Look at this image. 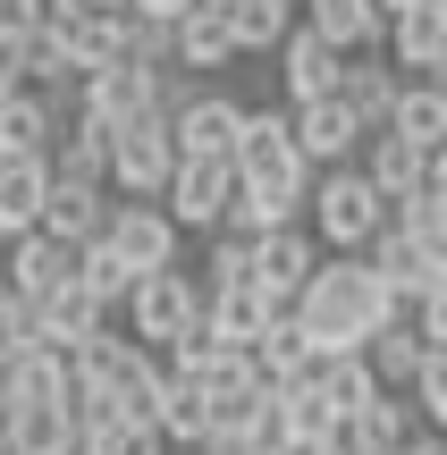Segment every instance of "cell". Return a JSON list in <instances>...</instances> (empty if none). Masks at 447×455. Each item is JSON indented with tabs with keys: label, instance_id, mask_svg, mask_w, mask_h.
I'll return each mask as SVG.
<instances>
[{
	"label": "cell",
	"instance_id": "cell-1",
	"mask_svg": "<svg viewBox=\"0 0 447 455\" xmlns=\"http://www.w3.org/2000/svg\"><path fill=\"white\" fill-rule=\"evenodd\" d=\"M388 321H397V295L363 253H321V270L296 295V329L313 338V355H363Z\"/></svg>",
	"mask_w": 447,
	"mask_h": 455
},
{
	"label": "cell",
	"instance_id": "cell-2",
	"mask_svg": "<svg viewBox=\"0 0 447 455\" xmlns=\"http://www.w3.org/2000/svg\"><path fill=\"white\" fill-rule=\"evenodd\" d=\"M169 363L135 338H84L68 355V388H76V413H118V422H152V396H161Z\"/></svg>",
	"mask_w": 447,
	"mask_h": 455
},
{
	"label": "cell",
	"instance_id": "cell-3",
	"mask_svg": "<svg viewBox=\"0 0 447 455\" xmlns=\"http://www.w3.org/2000/svg\"><path fill=\"white\" fill-rule=\"evenodd\" d=\"M304 228H313L321 253H371V236L388 228V203H380V186L347 161V169H321V178H313Z\"/></svg>",
	"mask_w": 447,
	"mask_h": 455
},
{
	"label": "cell",
	"instance_id": "cell-4",
	"mask_svg": "<svg viewBox=\"0 0 447 455\" xmlns=\"http://www.w3.org/2000/svg\"><path fill=\"white\" fill-rule=\"evenodd\" d=\"M178 101H186V84H169V68L135 60V51L76 76V118H93V127H127L135 110H178Z\"/></svg>",
	"mask_w": 447,
	"mask_h": 455
},
{
	"label": "cell",
	"instance_id": "cell-5",
	"mask_svg": "<svg viewBox=\"0 0 447 455\" xmlns=\"http://www.w3.org/2000/svg\"><path fill=\"white\" fill-rule=\"evenodd\" d=\"M169 178H178V135H169V110H135L127 127H110V186L127 203H161Z\"/></svg>",
	"mask_w": 447,
	"mask_h": 455
},
{
	"label": "cell",
	"instance_id": "cell-6",
	"mask_svg": "<svg viewBox=\"0 0 447 455\" xmlns=\"http://www.w3.org/2000/svg\"><path fill=\"white\" fill-rule=\"evenodd\" d=\"M127 321H135V346L169 355L186 329H203V278H186V270H152V278H135Z\"/></svg>",
	"mask_w": 447,
	"mask_h": 455
},
{
	"label": "cell",
	"instance_id": "cell-7",
	"mask_svg": "<svg viewBox=\"0 0 447 455\" xmlns=\"http://www.w3.org/2000/svg\"><path fill=\"white\" fill-rule=\"evenodd\" d=\"M236 127H245V101L220 84H186V101L169 110L178 161H236Z\"/></svg>",
	"mask_w": 447,
	"mask_h": 455
},
{
	"label": "cell",
	"instance_id": "cell-8",
	"mask_svg": "<svg viewBox=\"0 0 447 455\" xmlns=\"http://www.w3.org/2000/svg\"><path fill=\"white\" fill-rule=\"evenodd\" d=\"M101 244H110V253L127 261L135 278L178 270V220H169L161 203H110V228H101Z\"/></svg>",
	"mask_w": 447,
	"mask_h": 455
},
{
	"label": "cell",
	"instance_id": "cell-9",
	"mask_svg": "<svg viewBox=\"0 0 447 455\" xmlns=\"http://www.w3.org/2000/svg\"><path fill=\"white\" fill-rule=\"evenodd\" d=\"M321 270V244H313V228H270V236H253V287L270 295V304H287L296 312V295H304V278Z\"/></svg>",
	"mask_w": 447,
	"mask_h": 455
},
{
	"label": "cell",
	"instance_id": "cell-10",
	"mask_svg": "<svg viewBox=\"0 0 447 455\" xmlns=\"http://www.w3.org/2000/svg\"><path fill=\"white\" fill-rule=\"evenodd\" d=\"M228 203H236V161H178L161 212L178 220V236H186V228H220V220H228Z\"/></svg>",
	"mask_w": 447,
	"mask_h": 455
},
{
	"label": "cell",
	"instance_id": "cell-11",
	"mask_svg": "<svg viewBox=\"0 0 447 455\" xmlns=\"http://www.w3.org/2000/svg\"><path fill=\"white\" fill-rule=\"evenodd\" d=\"M270 60H279V93H287V110H296V101H330L338 84H347V51H330L313 26H304V17H296V34H287Z\"/></svg>",
	"mask_w": 447,
	"mask_h": 455
},
{
	"label": "cell",
	"instance_id": "cell-12",
	"mask_svg": "<svg viewBox=\"0 0 447 455\" xmlns=\"http://www.w3.org/2000/svg\"><path fill=\"white\" fill-rule=\"evenodd\" d=\"M287 127H296V152H304V169H347L355 152H363V127H355V110L347 101H296V110H287Z\"/></svg>",
	"mask_w": 447,
	"mask_h": 455
},
{
	"label": "cell",
	"instance_id": "cell-13",
	"mask_svg": "<svg viewBox=\"0 0 447 455\" xmlns=\"http://www.w3.org/2000/svg\"><path fill=\"white\" fill-rule=\"evenodd\" d=\"M68 118H76V101H51V93H34V84H17V93L0 101V152H9V161H51Z\"/></svg>",
	"mask_w": 447,
	"mask_h": 455
},
{
	"label": "cell",
	"instance_id": "cell-14",
	"mask_svg": "<svg viewBox=\"0 0 447 455\" xmlns=\"http://www.w3.org/2000/svg\"><path fill=\"white\" fill-rule=\"evenodd\" d=\"M0 270H9V295H26V304H51V295L76 278V244H60V236H17V244H0Z\"/></svg>",
	"mask_w": 447,
	"mask_h": 455
},
{
	"label": "cell",
	"instance_id": "cell-15",
	"mask_svg": "<svg viewBox=\"0 0 447 455\" xmlns=\"http://www.w3.org/2000/svg\"><path fill=\"white\" fill-rule=\"evenodd\" d=\"M152 430H161L178 455H203V447H212V388H203V379H186V371H161Z\"/></svg>",
	"mask_w": 447,
	"mask_h": 455
},
{
	"label": "cell",
	"instance_id": "cell-16",
	"mask_svg": "<svg viewBox=\"0 0 447 455\" xmlns=\"http://www.w3.org/2000/svg\"><path fill=\"white\" fill-rule=\"evenodd\" d=\"M101 228H110V186H93V178H51V195H43V236H60V244H93Z\"/></svg>",
	"mask_w": 447,
	"mask_h": 455
},
{
	"label": "cell",
	"instance_id": "cell-17",
	"mask_svg": "<svg viewBox=\"0 0 447 455\" xmlns=\"http://www.w3.org/2000/svg\"><path fill=\"white\" fill-rule=\"evenodd\" d=\"M296 17H304V26H313L330 51H347V60H363V51L388 43L380 0H296Z\"/></svg>",
	"mask_w": 447,
	"mask_h": 455
},
{
	"label": "cell",
	"instance_id": "cell-18",
	"mask_svg": "<svg viewBox=\"0 0 447 455\" xmlns=\"http://www.w3.org/2000/svg\"><path fill=\"white\" fill-rule=\"evenodd\" d=\"M296 127H287V101H245V127H236V178H270V169H296Z\"/></svg>",
	"mask_w": 447,
	"mask_h": 455
},
{
	"label": "cell",
	"instance_id": "cell-19",
	"mask_svg": "<svg viewBox=\"0 0 447 455\" xmlns=\"http://www.w3.org/2000/svg\"><path fill=\"white\" fill-rule=\"evenodd\" d=\"M169 68H186V76H220V68H236V34L220 9H186L178 26H169Z\"/></svg>",
	"mask_w": 447,
	"mask_h": 455
},
{
	"label": "cell",
	"instance_id": "cell-20",
	"mask_svg": "<svg viewBox=\"0 0 447 455\" xmlns=\"http://www.w3.org/2000/svg\"><path fill=\"white\" fill-rule=\"evenodd\" d=\"M363 261H371V270H380V287L397 295V312H414L422 295L439 287V261L422 253L414 236H397V228H380V236H371V253H363Z\"/></svg>",
	"mask_w": 447,
	"mask_h": 455
},
{
	"label": "cell",
	"instance_id": "cell-21",
	"mask_svg": "<svg viewBox=\"0 0 447 455\" xmlns=\"http://www.w3.org/2000/svg\"><path fill=\"white\" fill-rule=\"evenodd\" d=\"M34 321H43V346H51V355H76L84 338H101V329H110V304H101L93 287H76V278H68L51 304H34Z\"/></svg>",
	"mask_w": 447,
	"mask_h": 455
},
{
	"label": "cell",
	"instance_id": "cell-22",
	"mask_svg": "<svg viewBox=\"0 0 447 455\" xmlns=\"http://www.w3.org/2000/svg\"><path fill=\"white\" fill-rule=\"evenodd\" d=\"M397 93H405V76L380 60V51H363V60H347V84H338V101L355 110V127L363 135H380L388 118H397Z\"/></svg>",
	"mask_w": 447,
	"mask_h": 455
},
{
	"label": "cell",
	"instance_id": "cell-23",
	"mask_svg": "<svg viewBox=\"0 0 447 455\" xmlns=\"http://www.w3.org/2000/svg\"><path fill=\"white\" fill-rule=\"evenodd\" d=\"M422 161H431V152L405 144V135H388V127L363 135V152H355V169L380 186V203H414V195H422Z\"/></svg>",
	"mask_w": 447,
	"mask_h": 455
},
{
	"label": "cell",
	"instance_id": "cell-24",
	"mask_svg": "<svg viewBox=\"0 0 447 455\" xmlns=\"http://www.w3.org/2000/svg\"><path fill=\"white\" fill-rule=\"evenodd\" d=\"M43 195H51V161H0V244L43 228Z\"/></svg>",
	"mask_w": 447,
	"mask_h": 455
},
{
	"label": "cell",
	"instance_id": "cell-25",
	"mask_svg": "<svg viewBox=\"0 0 447 455\" xmlns=\"http://www.w3.org/2000/svg\"><path fill=\"white\" fill-rule=\"evenodd\" d=\"M380 60L397 68V76H431V68L447 60V26H439V9H405V17H388Z\"/></svg>",
	"mask_w": 447,
	"mask_h": 455
},
{
	"label": "cell",
	"instance_id": "cell-26",
	"mask_svg": "<svg viewBox=\"0 0 447 455\" xmlns=\"http://www.w3.org/2000/svg\"><path fill=\"white\" fill-rule=\"evenodd\" d=\"M0 439L9 455H76V405H17Z\"/></svg>",
	"mask_w": 447,
	"mask_h": 455
},
{
	"label": "cell",
	"instance_id": "cell-27",
	"mask_svg": "<svg viewBox=\"0 0 447 455\" xmlns=\"http://www.w3.org/2000/svg\"><path fill=\"white\" fill-rule=\"evenodd\" d=\"M313 338H304L296 329V312H287V321H270L262 338H253V371L270 379V388H296V379H313Z\"/></svg>",
	"mask_w": 447,
	"mask_h": 455
},
{
	"label": "cell",
	"instance_id": "cell-28",
	"mask_svg": "<svg viewBox=\"0 0 447 455\" xmlns=\"http://www.w3.org/2000/svg\"><path fill=\"white\" fill-rule=\"evenodd\" d=\"M363 363H371V379H380V388H397V396H405V388L422 379V363H431V346H422V338H414V321L397 312V321H388L380 338L363 346Z\"/></svg>",
	"mask_w": 447,
	"mask_h": 455
},
{
	"label": "cell",
	"instance_id": "cell-29",
	"mask_svg": "<svg viewBox=\"0 0 447 455\" xmlns=\"http://www.w3.org/2000/svg\"><path fill=\"white\" fill-rule=\"evenodd\" d=\"M388 135H405V144L439 152V144H447V84H431V76H405V93H397V118H388Z\"/></svg>",
	"mask_w": 447,
	"mask_h": 455
},
{
	"label": "cell",
	"instance_id": "cell-30",
	"mask_svg": "<svg viewBox=\"0 0 447 455\" xmlns=\"http://www.w3.org/2000/svg\"><path fill=\"white\" fill-rule=\"evenodd\" d=\"M313 388H321V405H330L338 422H355V413L380 396V379H371L363 355H321V363H313Z\"/></svg>",
	"mask_w": 447,
	"mask_h": 455
},
{
	"label": "cell",
	"instance_id": "cell-31",
	"mask_svg": "<svg viewBox=\"0 0 447 455\" xmlns=\"http://www.w3.org/2000/svg\"><path fill=\"white\" fill-rule=\"evenodd\" d=\"M51 178H93V186H110V127L68 118L60 144H51Z\"/></svg>",
	"mask_w": 447,
	"mask_h": 455
},
{
	"label": "cell",
	"instance_id": "cell-32",
	"mask_svg": "<svg viewBox=\"0 0 447 455\" xmlns=\"http://www.w3.org/2000/svg\"><path fill=\"white\" fill-rule=\"evenodd\" d=\"M76 455H169L152 422H118V413H76Z\"/></svg>",
	"mask_w": 447,
	"mask_h": 455
},
{
	"label": "cell",
	"instance_id": "cell-33",
	"mask_svg": "<svg viewBox=\"0 0 447 455\" xmlns=\"http://www.w3.org/2000/svg\"><path fill=\"white\" fill-rule=\"evenodd\" d=\"M228 34H236V60L279 51L287 34H296V0H236V9H228Z\"/></svg>",
	"mask_w": 447,
	"mask_h": 455
},
{
	"label": "cell",
	"instance_id": "cell-34",
	"mask_svg": "<svg viewBox=\"0 0 447 455\" xmlns=\"http://www.w3.org/2000/svg\"><path fill=\"white\" fill-rule=\"evenodd\" d=\"M414 430H422V422H414V396H397V388H380L363 413H355V439H363L371 455H397Z\"/></svg>",
	"mask_w": 447,
	"mask_h": 455
},
{
	"label": "cell",
	"instance_id": "cell-35",
	"mask_svg": "<svg viewBox=\"0 0 447 455\" xmlns=\"http://www.w3.org/2000/svg\"><path fill=\"white\" fill-rule=\"evenodd\" d=\"M76 287H93L101 295V304H127V295H135V270H127V261H118L110 253V244H84V253H76Z\"/></svg>",
	"mask_w": 447,
	"mask_h": 455
},
{
	"label": "cell",
	"instance_id": "cell-36",
	"mask_svg": "<svg viewBox=\"0 0 447 455\" xmlns=\"http://www.w3.org/2000/svg\"><path fill=\"white\" fill-rule=\"evenodd\" d=\"M405 396H414V422L447 439V355H431V363H422V379H414Z\"/></svg>",
	"mask_w": 447,
	"mask_h": 455
},
{
	"label": "cell",
	"instance_id": "cell-37",
	"mask_svg": "<svg viewBox=\"0 0 447 455\" xmlns=\"http://www.w3.org/2000/svg\"><path fill=\"white\" fill-rule=\"evenodd\" d=\"M245 278H253V244L220 236V244H212V261H203V287H245Z\"/></svg>",
	"mask_w": 447,
	"mask_h": 455
},
{
	"label": "cell",
	"instance_id": "cell-38",
	"mask_svg": "<svg viewBox=\"0 0 447 455\" xmlns=\"http://www.w3.org/2000/svg\"><path fill=\"white\" fill-rule=\"evenodd\" d=\"M405 321H414V338H422V346H431V355H447V278H439V287H431V295H422V304H414V312H405Z\"/></svg>",
	"mask_w": 447,
	"mask_h": 455
},
{
	"label": "cell",
	"instance_id": "cell-39",
	"mask_svg": "<svg viewBox=\"0 0 447 455\" xmlns=\"http://www.w3.org/2000/svg\"><path fill=\"white\" fill-rule=\"evenodd\" d=\"M304 455H371L363 439H355V422H338L330 430V439H313V447H304Z\"/></svg>",
	"mask_w": 447,
	"mask_h": 455
},
{
	"label": "cell",
	"instance_id": "cell-40",
	"mask_svg": "<svg viewBox=\"0 0 447 455\" xmlns=\"http://www.w3.org/2000/svg\"><path fill=\"white\" fill-rule=\"evenodd\" d=\"M127 9H135V17H152V26H178L195 0H127Z\"/></svg>",
	"mask_w": 447,
	"mask_h": 455
},
{
	"label": "cell",
	"instance_id": "cell-41",
	"mask_svg": "<svg viewBox=\"0 0 447 455\" xmlns=\"http://www.w3.org/2000/svg\"><path fill=\"white\" fill-rule=\"evenodd\" d=\"M422 195H431V203H447V144L431 152V161H422Z\"/></svg>",
	"mask_w": 447,
	"mask_h": 455
},
{
	"label": "cell",
	"instance_id": "cell-42",
	"mask_svg": "<svg viewBox=\"0 0 447 455\" xmlns=\"http://www.w3.org/2000/svg\"><path fill=\"white\" fill-rule=\"evenodd\" d=\"M397 455H447V439H439V430H414V439H405Z\"/></svg>",
	"mask_w": 447,
	"mask_h": 455
},
{
	"label": "cell",
	"instance_id": "cell-43",
	"mask_svg": "<svg viewBox=\"0 0 447 455\" xmlns=\"http://www.w3.org/2000/svg\"><path fill=\"white\" fill-rule=\"evenodd\" d=\"M0 26H34V0H0Z\"/></svg>",
	"mask_w": 447,
	"mask_h": 455
},
{
	"label": "cell",
	"instance_id": "cell-44",
	"mask_svg": "<svg viewBox=\"0 0 447 455\" xmlns=\"http://www.w3.org/2000/svg\"><path fill=\"white\" fill-rule=\"evenodd\" d=\"M405 9H431V0H380V17H405Z\"/></svg>",
	"mask_w": 447,
	"mask_h": 455
},
{
	"label": "cell",
	"instance_id": "cell-45",
	"mask_svg": "<svg viewBox=\"0 0 447 455\" xmlns=\"http://www.w3.org/2000/svg\"><path fill=\"white\" fill-rule=\"evenodd\" d=\"M195 9H220V17H228V9H236V0H195Z\"/></svg>",
	"mask_w": 447,
	"mask_h": 455
},
{
	"label": "cell",
	"instance_id": "cell-46",
	"mask_svg": "<svg viewBox=\"0 0 447 455\" xmlns=\"http://www.w3.org/2000/svg\"><path fill=\"white\" fill-rule=\"evenodd\" d=\"M431 84H447V60H439V68H431Z\"/></svg>",
	"mask_w": 447,
	"mask_h": 455
},
{
	"label": "cell",
	"instance_id": "cell-47",
	"mask_svg": "<svg viewBox=\"0 0 447 455\" xmlns=\"http://www.w3.org/2000/svg\"><path fill=\"white\" fill-rule=\"evenodd\" d=\"M431 9H439V26H447V0H431Z\"/></svg>",
	"mask_w": 447,
	"mask_h": 455
},
{
	"label": "cell",
	"instance_id": "cell-48",
	"mask_svg": "<svg viewBox=\"0 0 447 455\" xmlns=\"http://www.w3.org/2000/svg\"><path fill=\"white\" fill-rule=\"evenodd\" d=\"M9 93H17V84H0V101H9Z\"/></svg>",
	"mask_w": 447,
	"mask_h": 455
},
{
	"label": "cell",
	"instance_id": "cell-49",
	"mask_svg": "<svg viewBox=\"0 0 447 455\" xmlns=\"http://www.w3.org/2000/svg\"><path fill=\"white\" fill-rule=\"evenodd\" d=\"M0 287H9V270H0Z\"/></svg>",
	"mask_w": 447,
	"mask_h": 455
},
{
	"label": "cell",
	"instance_id": "cell-50",
	"mask_svg": "<svg viewBox=\"0 0 447 455\" xmlns=\"http://www.w3.org/2000/svg\"><path fill=\"white\" fill-rule=\"evenodd\" d=\"M0 455H9V439H0Z\"/></svg>",
	"mask_w": 447,
	"mask_h": 455
},
{
	"label": "cell",
	"instance_id": "cell-51",
	"mask_svg": "<svg viewBox=\"0 0 447 455\" xmlns=\"http://www.w3.org/2000/svg\"><path fill=\"white\" fill-rule=\"evenodd\" d=\"M0 161H9V152H0Z\"/></svg>",
	"mask_w": 447,
	"mask_h": 455
},
{
	"label": "cell",
	"instance_id": "cell-52",
	"mask_svg": "<svg viewBox=\"0 0 447 455\" xmlns=\"http://www.w3.org/2000/svg\"><path fill=\"white\" fill-rule=\"evenodd\" d=\"M169 455H178V447H169Z\"/></svg>",
	"mask_w": 447,
	"mask_h": 455
}]
</instances>
